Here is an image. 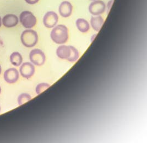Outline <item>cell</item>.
Wrapping results in <instances>:
<instances>
[{
  "label": "cell",
  "instance_id": "obj_1",
  "mask_svg": "<svg viewBox=\"0 0 147 143\" xmlns=\"http://www.w3.org/2000/svg\"><path fill=\"white\" fill-rule=\"evenodd\" d=\"M56 54L62 59H66L70 62L77 61L80 56L79 52L73 46L61 45L56 50Z\"/></svg>",
  "mask_w": 147,
  "mask_h": 143
},
{
  "label": "cell",
  "instance_id": "obj_2",
  "mask_svg": "<svg viewBox=\"0 0 147 143\" xmlns=\"http://www.w3.org/2000/svg\"><path fill=\"white\" fill-rule=\"evenodd\" d=\"M68 30L63 24L55 26L51 32V38L54 42L58 44H65L68 39Z\"/></svg>",
  "mask_w": 147,
  "mask_h": 143
},
{
  "label": "cell",
  "instance_id": "obj_3",
  "mask_svg": "<svg viewBox=\"0 0 147 143\" xmlns=\"http://www.w3.org/2000/svg\"><path fill=\"white\" fill-rule=\"evenodd\" d=\"M20 39L23 45L27 48H32L37 44L38 35L35 30L27 29L24 30L22 33Z\"/></svg>",
  "mask_w": 147,
  "mask_h": 143
},
{
  "label": "cell",
  "instance_id": "obj_4",
  "mask_svg": "<svg viewBox=\"0 0 147 143\" xmlns=\"http://www.w3.org/2000/svg\"><path fill=\"white\" fill-rule=\"evenodd\" d=\"M20 20L22 25L27 29L34 27L36 23V18L32 12L28 11H24L20 14Z\"/></svg>",
  "mask_w": 147,
  "mask_h": 143
},
{
  "label": "cell",
  "instance_id": "obj_5",
  "mask_svg": "<svg viewBox=\"0 0 147 143\" xmlns=\"http://www.w3.org/2000/svg\"><path fill=\"white\" fill-rule=\"evenodd\" d=\"M89 12L93 16H99L104 14L106 11V5L101 0H95L89 5Z\"/></svg>",
  "mask_w": 147,
  "mask_h": 143
},
{
  "label": "cell",
  "instance_id": "obj_6",
  "mask_svg": "<svg viewBox=\"0 0 147 143\" xmlns=\"http://www.w3.org/2000/svg\"><path fill=\"white\" fill-rule=\"evenodd\" d=\"M29 58L30 61L37 66L42 65L45 63L46 59L44 53L39 49L32 50L30 53Z\"/></svg>",
  "mask_w": 147,
  "mask_h": 143
},
{
  "label": "cell",
  "instance_id": "obj_7",
  "mask_svg": "<svg viewBox=\"0 0 147 143\" xmlns=\"http://www.w3.org/2000/svg\"><path fill=\"white\" fill-rule=\"evenodd\" d=\"M59 21L58 14L54 11H49L47 12L43 18L44 26L48 28H54Z\"/></svg>",
  "mask_w": 147,
  "mask_h": 143
},
{
  "label": "cell",
  "instance_id": "obj_8",
  "mask_svg": "<svg viewBox=\"0 0 147 143\" xmlns=\"http://www.w3.org/2000/svg\"><path fill=\"white\" fill-rule=\"evenodd\" d=\"M20 75L27 79L30 78L35 73V67L33 65L29 62L23 63L20 68Z\"/></svg>",
  "mask_w": 147,
  "mask_h": 143
},
{
  "label": "cell",
  "instance_id": "obj_9",
  "mask_svg": "<svg viewBox=\"0 0 147 143\" xmlns=\"http://www.w3.org/2000/svg\"><path fill=\"white\" fill-rule=\"evenodd\" d=\"M19 72L15 68L7 70L3 75L4 79L8 83H14L19 79Z\"/></svg>",
  "mask_w": 147,
  "mask_h": 143
},
{
  "label": "cell",
  "instance_id": "obj_10",
  "mask_svg": "<svg viewBox=\"0 0 147 143\" xmlns=\"http://www.w3.org/2000/svg\"><path fill=\"white\" fill-rule=\"evenodd\" d=\"M73 6L68 1H63L59 7V12L62 17H69L72 13Z\"/></svg>",
  "mask_w": 147,
  "mask_h": 143
},
{
  "label": "cell",
  "instance_id": "obj_11",
  "mask_svg": "<svg viewBox=\"0 0 147 143\" xmlns=\"http://www.w3.org/2000/svg\"><path fill=\"white\" fill-rule=\"evenodd\" d=\"M19 22L18 17L13 14H8L2 18L3 25L6 28L14 27Z\"/></svg>",
  "mask_w": 147,
  "mask_h": 143
},
{
  "label": "cell",
  "instance_id": "obj_12",
  "mask_svg": "<svg viewBox=\"0 0 147 143\" xmlns=\"http://www.w3.org/2000/svg\"><path fill=\"white\" fill-rule=\"evenodd\" d=\"M104 23V20L101 16H92L90 20V24L94 30L99 32Z\"/></svg>",
  "mask_w": 147,
  "mask_h": 143
},
{
  "label": "cell",
  "instance_id": "obj_13",
  "mask_svg": "<svg viewBox=\"0 0 147 143\" xmlns=\"http://www.w3.org/2000/svg\"><path fill=\"white\" fill-rule=\"evenodd\" d=\"M76 25L78 29L82 33H87L90 29L89 23L83 18H79L76 20Z\"/></svg>",
  "mask_w": 147,
  "mask_h": 143
},
{
  "label": "cell",
  "instance_id": "obj_14",
  "mask_svg": "<svg viewBox=\"0 0 147 143\" xmlns=\"http://www.w3.org/2000/svg\"><path fill=\"white\" fill-rule=\"evenodd\" d=\"M10 61L15 66H19L22 63L23 58L18 52H14L10 56Z\"/></svg>",
  "mask_w": 147,
  "mask_h": 143
},
{
  "label": "cell",
  "instance_id": "obj_15",
  "mask_svg": "<svg viewBox=\"0 0 147 143\" xmlns=\"http://www.w3.org/2000/svg\"><path fill=\"white\" fill-rule=\"evenodd\" d=\"M31 99H32V97L30 95H29L28 94H26V93L22 94L19 96L18 98V104L20 106H21V105L24 104L25 103L28 102Z\"/></svg>",
  "mask_w": 147,
  "mask_h": 143
},
{
  "label": "cell",
  "instance_id": "obj_16",
  "mask_svg": "<svg viewBox=\"0 0 147 143\" xmlns=\"http://www.w3.org/2000/svg\"><path fill=\"white\" fill-rule=\"evenodd\" d=\"M50 85L47 83H41L38 85L36 87V93L37 95H40L42 92L48 89Z\"/></svg>",
  "mask_w": 147,
  "mask_h": 143
},
{
  "label": "cell",
  "instance_id": "obj_17",
  "mask_svg": "<svg viewBox=\"0 0 147 143\" xmlns=\"http://www.w3.org/2000/svg\"><path fill=\"white\" fill-rule=\"evenodd\" d=\"M114 0H110L106 5V9H107V14H109L111 7L114 3Z\"/></svg>",
  "mask_w": 147,
  "mask_h": 143
},
{
  "label": "cell",
  "instance_id": "obj_18",
  "mask_svg": "<svg viewBox=\"0 0 147 143\" xmlns=\"http://www.w3.org/2000/svg\"><path fill=\"white\" fill-rule=\"evenodd\" d=\"M27 3L29 5H34L39 2V0H25Z\"/></svg>",
  "mask_w": 147,
  "mask_h": 143
},
{
  "label": "cell",
  "instance_id": "obj_19",
  "mask_svg": "<svg viewBox=\"0 0 147 143\" xmlns=\"http://www.w3.org/2000/svg\"><path fill=\"white\" fill-rule=\"evenodd\" d=\"M96 35H97V34H94V35H93V36H92V39H92V41H93L94 39H95V37H96Z\"/></svg>",
  "mask_w": 147,
  "mask_h": 143
},
{
  "label": "cell",
  "instance_id": "obj_20",
  "mask_svg": "<svg viewBox=\"0 0 147 143\" xmlns=\"http://www.w3.org/2000/svg\"><path fill=\"white\" fill-rule=\"evenodd\" d=\"M1 25H2V21H1V18L0 17V28L1 27Z\"/></svg>",
  "mask_w": 147,
  "mask_h": 143
},
{
  "label": "cell",
  "instance_id": "obj_21",
  "mask_svg": "<svg viewBox=\"0 0 147 143\" xmlns=\"http://www.w3.org/2000/svg\"><path fill=\"white\" fill-rule=\"evenodd\" d=\"M1 72H2V68H1V66H0V74H1Z\"/></svg>",
  "mask_w": 147,
  "mask_h": 143
},
{
  "label": "cell",
  "instance_id": "obj_22",
  "mask_svg": "<svg viewBox=\"0 0 147 143\" xmlns=\"http://www.w3.org/2000/svg\"><path fill=\"white\" fill-rule=\"evenodd\" d=\"M1 92V86H0V94Z\"/></svg>",
  "mask_w": 147,
  "mask_h": 143
},
{
  "label": "cell",
  "instance_id": "obj_23",
  "mask_svg": "<svg viewBox=\"0 0 147 143\" xmlns=\"http://www.w3.org/2000/svg\"><path fill=\"white\" fill-rule=\"evenodd\" d=\"M0 112H1V107H0Z\"/></svg>",
  "mask_w": 147,
  "mask_h": 143
},
{
  "label": "cell",
  "instance_id": "obj_24",
  "mask_svg": "<svg viewBox=\"0 0 147 143\" xmlns=\"http://www.w3.org/2000/svg\"><path fill=\"white\" fill-rule=\"evenodd\" d=\"M90 1H95V0H90Z\"/></svg>",
  "mask_w": 147,
  "mask_h": 143
}]
</instances>
